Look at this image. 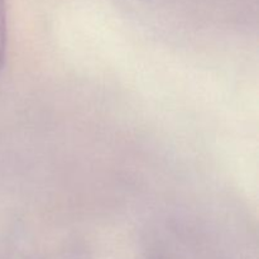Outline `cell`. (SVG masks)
I'll list each match as a JSON object with an SVG mask.
<instances>
[{"mask_svg":"<svg viewBox=\"0 0 259 259\" xmlns=\"http://www.w3.org/2000/svg\"><path fill=\"white\" fill-rule=\"evenodd\" d=\"M7 51V8L5 0H0V72L4 67Z\"/></svg>","mask_w":259,"mask_h":259,"instance_id":"obj_1","label":"cell"}]
</instances>
